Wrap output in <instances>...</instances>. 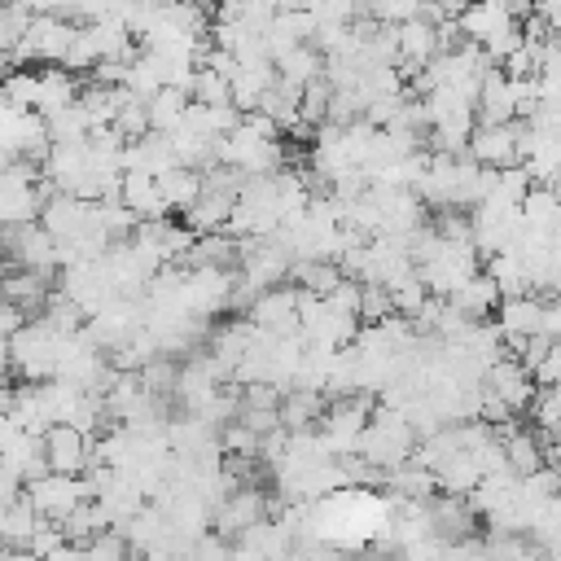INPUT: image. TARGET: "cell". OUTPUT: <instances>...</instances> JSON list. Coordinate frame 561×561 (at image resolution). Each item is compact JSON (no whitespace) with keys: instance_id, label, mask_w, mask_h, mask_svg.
<instances>
[{"instance_id":"1","label":"cell","mask_w":561,"mask_h":561,"mask_svg":"<svg viewBox=\"0 0 561 561\" xmlns=\"http://www.w3.org/2000/svg\"><path fill=\"white\" fill-rule=\"evenodd\" d=\"M92 491L75 478V473H39V478H31V486H26V504H31V513L35 517H44V522H61L79 500H88Z\"/></svg>"},{"instance_id":"2","label":"cell","mask_w":561,"mask_h":561,"mask_svg":"<svg viewBox=\"0 0 561 561\" xmlns=\"http://www.w3.org/2000/svg\"><path fill=\"white\" fill-rule=\"evenodd\" d=\"M44 465L53 473H79L83 469V438L75 425H53L44 438Z\"/></svg>"}]
</instances>
